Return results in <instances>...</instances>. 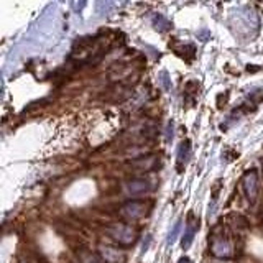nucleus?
<instances>
[{"label": "nucleus", "instance_id": "nucleus-8", "mask_svg": "<svg viewBox=\"0 0 263 263\" xmlns=\"http://www.w3.org/2000/svg\"><path fill=\"white\" fill-rule=\"evenodd\" d=\"M194 234H196V222H191V224L188 225V229H186V232H184L183 242H181V245H183L184 250L191 247V243L194 240Z\"/></svg>", "mask_w": 263, "mask_h": 263}, {"label": "nucleus", "instance_id": "nucleus-1", "mask_svg": "<svg viewBox=\"0 0 263 263\" xmlns=\"http://www.w3.org/2000/svg\"><path fill=\"white\" fill-rule=\"evenodd\" d=\"M107 235L119 245H132L137 239V232L127 224H114L106 229Z\"/></svg>", "mask_w": 263, "mask_h": 263}, {"label": "nucleus", "instance_id": "nucleus-12", "mask_svg": "<svg viewBox=\"0 0 263 263\" xmlns=\"http://www.w3.org/2000/svg\"><path fill=\"white\" fill-rule=\"evenodd\" d=\"M81 262L83 263H104L102 260H99L97 257H92V255H81Z\"/></svg>", "mask_w": 263, "mask_h": 263}, {"label": "nucleus", "instance_id": "nucleus-4", "mask_svg": "<svg viewBox=\"0 0 263 263\" xmlns=\"http://www.w3.org/2000/svg\"><path fill=\"white\" fill-rule=\"evenodd\" d=\"M147 214V204L143 201H129L120 207V216L127 220H137Z\"/></svg>", "mask_w": 263, "mask_h": 263}, {"label": "nucleus", "instance_id": "nucleus-13", "mask_svg": "<svg viewBox=\"0 0 263 263\" xmlns=\"http://www.w3.org/2000/svg\"><path fill=\"white\" fill-rule=\"evenodd\" d=\"M171 140H173V122H170L166 129V142H171Z\"/></svg>", "mask_w": 263, "mask_h": 263}, {"label": "nucleus", "instance_id": "nucleus-11", "mask_svg": "<svg viewBox=\"0 0 263 263\" xmlns=\"http://www.w3.org/2000/svg\"><path fill=\"white\" fill-rule=\"evenodd\" d=\"M160 83L163 84V88H165V90H170L171 89V83H170V78H168V72L163 71L161 76H160Z\"/></svg>", "mask_w": 263, "mask_h": 263}, {"label": "nucleus", "instance_id": "nucleus-5", "mask_svg": "<svg viewBox=\"0 0 263 263\" xmlns=\"http://www.w3.org/2000/svg\"><path fill=\"white\" fill-rule=\"evenodd\" d=\"M99 255L104 263H125L127 260L124 250L110 245H99Z\"/></svg>", "mask_w": 263, "mask_h": 263}, {"label": "nucleus", "instance_id": "nucleus-9", "mask_svg": "<svg viewBox=\"0 0 263 263\" xmlns=\"http://www.w3.org/2000/svg\"><path fill=\"white\" fill-rule=\"evenodd\" d=\"M152 23L158 31H166V30H170V26H171V23L161 15V13H155V15L152 17Z\"/></svg>", "mask_w": 263, "mask_h": 263}, {"label": "nucleus", "instance_id": "nucleus-10", "mask_svg": "<svg viewBox=\"0 0 263 263\" xmlns=\"http://www.w3.org/2000/svg\"><path fill=\"white\" fill-rule=\"evenodd\" d=\"M179 230H181V220H178V222H176V224H175V227H173V230H171V234H170V239H168V242H170V243H173L175 240H176V237H178Z\"/></svg>", "mask_w": 263, "mask_h": 263}, {"label": "nucleus", "instance_id": "nucleus-7", "mask_svg": "<svg viewBox=\"0 0 263 263\" xmlns=\"http://www.w3.org/2000/svg\"><path fill=\"white\" fill-rule=\"evenodd\" d=\"M189 158H191V142L184 140V142H181L178 148V170L179 171L183 170V166L189 161Z\"/></svg>", "mask_w": 263, "mask_h": 263}, {"label": "nucleus", "instance_id": "nucleus-14", "mask_svg": "<svg viewBox=\"0 0 263 263\" xmlns=\"http://www.w3.org/2000/svg\"><path fill=\"white\" fill-rule=\"evenodd\" d=\"M178 263H191V260H189L188 257H183V258H181V260H179Z\"/></svg>", "mask_w": 263, "mask_h": 263}, {"label": "nucleus", "instance_id": "nucleus-3", "mask_svg": "<svg viewBox=\"0 0 263 263\" xmlns=\"http://www.w3.org/2000/svg\"><path fill=\"white\" fill-rule=\"evenodd\" d=\"M242 186H243V193H245L248 202L253 204V202L257 201L258 189H260V186H258V173H257V170L245 171V175H243V178H242Z\"/></svg>", "mask_w": 263, "mask_h": 263}, {"label": "nucleus", "instance_id": "nucleus-2", "mask_svg": "<svg viewBox=\"0 0 263 263\" xmlns=\"http://www.w3.org/2000/svg\"><path fill=\"white\" fill-rule=\"evenodd\" d=\"M211 252L217 258H230L234 255V247L224 234H214L211 239Z\"/></svg>", "mask_w": 263, "mask_h": 263}, {"label": "nucleus", "instance_id": "nucleus-6", "mask_svg": "<svg viewBox=\"0 0 263 263\" xmlns=\"http://www.w3.org/2000/svg\"><path fill=\"white\" fill-rule=\"evenodd\" d=\"M127 191H129L132 196H142V194L150 191V183L147 179L135 178L127 183Z\"/></svg>", "mask_w": 263, "mask_h": 263}]
</instances>
